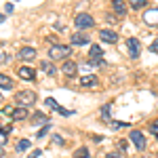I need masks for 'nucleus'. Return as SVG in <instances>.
Segmentation results:
<instances>
[{"mask_svg": "<svg viewBox=\"0 0 158 158\" xmlns=\"http://www.w3.org/2000/svg\"><path fill=\"white\" fill-rule=\"evenodd\" d=\"M15 101L19 103V108H27V106H32L36 101V93L34 91H19L15 95Z\"/></svg>", "mask_w": 158, "mask_h": 158, "instance_id": "f257e3e1", "label": "nucleus"}, {"mask_svg": "<svg viewBox=\"0 0 158 158\" xmlns=\"http://www.w3.org/2000/svg\"><path fill=\"white\" fill-rule=\"evenodd\" d=\"M95 23V19L91 17V15H86V13H78L76 17H74V25L78 27V30H86V27H93Z\"/></svg>", "mask_w": 158, "mask_h": 158, "instance_id": "f03ea898", "label": "nucleus"}, {"mask_svg": "<svg viewBox=\"0 0 158 158\" xmlns=\"http://www.w3.org/2000/svg\"><path fill=\"white\" fill-rule=\"evenodd\" d=\"M70 47H65V44H53L51 47V59H68L70 57Z\"/></svg>", "mask_w": 158, "mask_h": 158, "instance_id": "7ed1b4c3", "label": "nucleus"}, {"mask_svg": "<svg viewBox=\"0 0 158 158\" xmlns=\"http://www.w3.org/2000/svg\"><path fill=\"white\" fill-rule=\"evenodd\" d=\"M127 53H129L133 59H137L139 53H141V42H139L137 38H127Z\"/></svg>", "mask_w": 158, "mask_h": 158, "instance_id": "20e7f679", "label": "nucleus"}, {"mask_svg": "<svg viewBox=\"0 0 158 158\" xmlns=\"http://www.w3.org/2000/svg\"><path fill=\"white\" fill-rule=\"evenodd\" d=\"M131 141L135 143V148L139 150V152H143L146 150V137L141 131H131Z\"/></svg>", "mask_w": 158, "mask_h": 158, "instance_id": "39448f33", "label": "nucleus"}, {"mask_svg": "<svg viewBox=\"0 0 158 158\" xmlns=\"http://www.w3.org/2000/svg\"><path fill=\"white\" fill-rule=\"evenodd\" d=\"M143 21L150 25H156L158 23V6L156 9H148L146 13H143Z\"/></svg>", "mask_w": 158, "mask_h": 158, "instance_id": "423d86ee", "label": "nucleus"}, {"mask_svg": "<svg viewBox=\"0 0 158 158\" xmlns=\"http://www.w3.org/2000/svg\"><path fill=\"white\" fill-rule=\"evenodd\" d=\"M17 74H19V78H23V80H34V78H36V72H34L30 65H21V68L17 70Z\"/></svg>", "mask_w": 158, "mask_h": 158, "instance_id": "0eeeda50", "label": "nucleus"}, {"mask_svg": "<svg viewBox=\"0 0 158 158\" xmlns=\"http://www.w3.org/2000/svg\"><path fill=\"white\" fill-rule=\"evenodd\" d=\"M80 86H85V89H95V86H99V78L97 76H82V78H80Z\"/></svg>", "mask_w": 158, "mask_h": 158, "instance_id": "6e6552de", "label": "nucleus"}, {"mask_svg": "<svg viewBox=\"0 0 158 158\" xmlns=\"http://www.w3.org/2000/svg\"><path fill=\"white\" fill-rule=\"evenodd\" d=\"M99 38H101L103 42H110V44H114V42L118 40L116 32H112V30H101V32H99Z\"/></svg>", "mask_w": 158, "mask_h": 158, "instance_id": "1a4fd4ad", "label": "nucleus"}, {"mask_svg": "<svg viewBox=\"0 0 158 158\" xmlns=\"http://www.w3.org/2000/svg\"><path fill=\"white\" fill-rule=\"evenodd\" d=\"M17 57H19V59H23V61H30V59H34V57H36V51L32 49V47H23V49L17 53Z\"/></svg>", "mask_w": 158, "mask_h": 158, "instance_id": "9d476101", "label": "nucleus"}, {"mask_svg": "<svg viewBox=\"0 0 158 158\" xmlns=\"http://www.w3.org/2000/svg\"><path fill=\"white\" fill-rule=\"evenodd\" d=\"M11 116H13V120H25L30 116V112H27V108H15L11 112Z\"/></svg>", "mask_w": 158, "mask_h": 158, "instance_id": "9b49d317", "label": "nucleus"}, {"mask_svg": "<svg viewBox=\"0 0 158 158\" xmlns=\"http://www.w3.org/2000/svg\"><path fill=\"white\" fill-rule=\"evenodd\" d=\"M89 57H91V61H99V59H103V51H101V47L93 44V47H91V51H89Z\"/></svg>", "mask_w": 158, "mask_h": 158, "instance_id": "f8f14e48", "label": "nucleus"}, {"mask_svg": "<svg viewBox=\"0 0 158 158\" xmlns=\"http://www.w3.org/2000/svg\"><path fill=\"white\" fill-rule=\"evenodd\" d=\"M89 42H91V38L86 34H74L72 36V44H76V47H82V44H89Z\"/></svg>", "mask_w": 158, "mask_h": 158, "instance_id": "ddd939ff", "label": "nucleus"}, {"mask_svg": "<svg viewBox=\"0 0 158 158\" xmlns=\"http://www.w3.org/2000/svg\"><path fill=\"white\" fill-rule=\"evenodd\" d=\"M32 124H44V127H47V124H49V118H47V114H42V112H36V114H34V116H32Z\"/></svg>", "mask_w": 158, "mask_h": 158, "instance_id": "4468645a", "label": "nucleus"}, {"mask_svg": "<svg viewBox=\"0 0 158 158\" xmlns=\"http://www.w3.org/2000/svg\"><path fill=\"white\" fill-rule=\"evenodd\" d=\"M112 6H114V11L118 13V15H127V4H124L122 0H114Z\"/></svg>", "mask_w": 158, "mask_h": 158, "instance_id": "2eb2a0df", "label": "nucleus"}, {"mask_svg": "<svg viewBox=\"0 0 158 158\" xmlns=\"http://www.w3.org/2000/svg\"><path fill=\"white\" fill-rule=\"evenodd\" d=\"M61 70H63V74H68V76H72V74L76 72V63L68 59L65 63H63V65H61Z\"/></svg>", "mask_w": 158, "mask_h": 158, "instance_id": "dca6fc26", "label": "nucleus"}, {"mask_svg": "<svg viewBox=\"0 0 158 158\" xmlns=\"http://www.w3.org/2000/svg\"><path fill=\"white\" fill-rule=\"evenodd\" d=\"M0 85H2V91H11L13 89V80L6 76V74H2V76H0Z\"/></svg>", "mask_w": 158, "mask_h": 158, "instance_id": "f3484780", "label": "nucleus"}, {"mask_svg": "<svg viewBox=\"0 0 158 158\" xmlns=\"http://www.w3.org/2000/svg\"><path fill=\"white\" fill-rule=\"evenodd\" d=\"M40 70H44L49 76H53V74L57 72V70H55V65H53V63H49V61H42V63H40Z\"/></svg>", "mask_w": 158, "mask_h": 158, "instance_id": "a211bd4d", "label": "nucleus"}, {"mask_svg": "<svg viewBox=\"0 0 158 158\" xmlns=\"http://www.w3.org/2000/svg\"><path fill=\"white\" fill-rule=\"evenodd\" d=\"M30 148H32L30 139H21V141H17V152H27Z\"/></svg>", "mask_w": 158, "mask_h": 158, "instance_id": "6ab92c4d", "label": "nucleus"}, {"mask_svg": "<svg viewBox=\"0 0 158 158\" xmlns=\"http://www.w3.org/2000/svg\"><path fill=\"white\" fill-rule=\"evenodd\" d=\"M101 116H103V122H112L110 120V103H106V106H103V108H101Z\"/></svg>", "mask_w": 158, "mask_h": 158, "instance_id": "aec40b11", "label": "nucleus"}, {"mask_svg": "<svg viewBox=\"0 0 158 158\" xmlns=\"http://www.w3.org/2000/svg\"><path fill=\"white\" fill-rule=\"evenodd\" d=\"M91 154H89V150L86 148H78L76 150V154H74V158H89Z\"/></svg>", "mask_w": 158, "mask_h": 158, "instance_id": "412c9836", "label": "nucleus"}, {"mask_svg": "<svg viewBox=\"0 0 158 158\" xmlns=\"http://www.w3.org/2000/svg\"><path fill=\"white\" fill-rule=\"evenodd\" d=\"M146 6V0H133L131 2V9H135V11H139V9H143Z\"/></svg>", "mask_w": 158, "mask_h": 158, "instance_id": "4be33fe9", "label": "nucleus"}, {"mask_svg": "<svg viewBox=\"0 0 158 158\" xmlns=\"http://www.w3.org/2000/svg\"><path fill=\"white\" fill-rule=\"evenodd\" d=\"M0 61H2V65H6V63L11 61V55H9L6 51H2V55H0Z\"/></svg>", "mask_w": 158, "mask_h": 158, "instance_id": "5701e85b", "label": "nucleus"}, {"mask_svg": "<svg viewBox=\"0 0 158 158\" xmlns=\"http://www.w3.org/2000/svg\"><path fill=\"white\" fill-rule=\"evenodd\" d=\"M44 103H47V106H49L51 110H57V108H59V106L55 103V99H53V97H47V101H44Z\"/></svg>", "mask_w": 158, "mask_h": 158, "instance_id": "b1692460", "label": "nucleus"}, {"mask_svg": "<svg viewBox=\"0 0 158 158\" xmlns=\"http://www.w3.org/2000/svg\"><path fill=\"white\" fill-rule=\"evenodd\" d=\"M150 131H152V133H154V135H156V137H158V120L150 122Z\"/></svg>", "mask_w": 158, "mask_h": 158, "instance_id": "393cba45", "label": "nucleus"}, {"mask_svg": "<svg viewBox=\"0 0 158 158\" xmlns=\"http://www.w3.org/2000/svg\"><path fill=\"white\" fill-rule=\"evenodd\" d=\"M47 133H49V124H47V127H42V129L38 131V139H42V137H44Z\"/></svg>", "mask_w": 158, "mask_h": 158, "instance_id": "a878e982", "label": "nucleus"}, {"mask_svg": "<svg viewBox=\"0 0 158 158\" xmlns=\"http://www.w3.org/2000/svg\"><path fill=\"white\" fill-rule=\"evenodd\" d=\"M53 143H55V146H63V137H61V135H55V137H53Z\"/></svg>", "mask_w": 158, "mask_h": 158, "instance_id": "bb28decb", "label": "nucleus"}, {"mask_svg": "<svg viewBox=\"0 0 158 158\" xmlns=\"http://www.w3.org/2000/svg\"><path fill=\"white\" fill-rule=\"evenodd\" d=\"M150 51H152V53H158V40H154V42H152V47H150Z\"/></svg>", "mask_w": 158, "mask_h": 158, "instance_id": "cd10ccee", "label": "nucleus"}, {"mask_svg": "<svg viewBox=\"0 0 158 158\" xmlns=\"http://www.w3.org/2000/svg\"><path fill=\"white\" fill-rule=\"evenodd\" d=\"M40 154H42V150H34V152L30 154V158H38V156H40Z\"/></svg>", "mask_w": 158, "mask_h": 158, "instance_id": "c85d7f7f", "label": "nucleus"}, {"mask_svg": "<svg viewBox=\"0 0 158 158\" xmlns=\"http://www.w3.org/2000/svg\"><path fill=\"white\" fill-rule=\"evenodd\" d=\"M106 158H122L120 154H116V152H110V154H106Z\"/></svg>", "mask_w": 158, "mask_h": 158, "instance_id": "c756f323", "label": "nucleus"}]
</instances>
